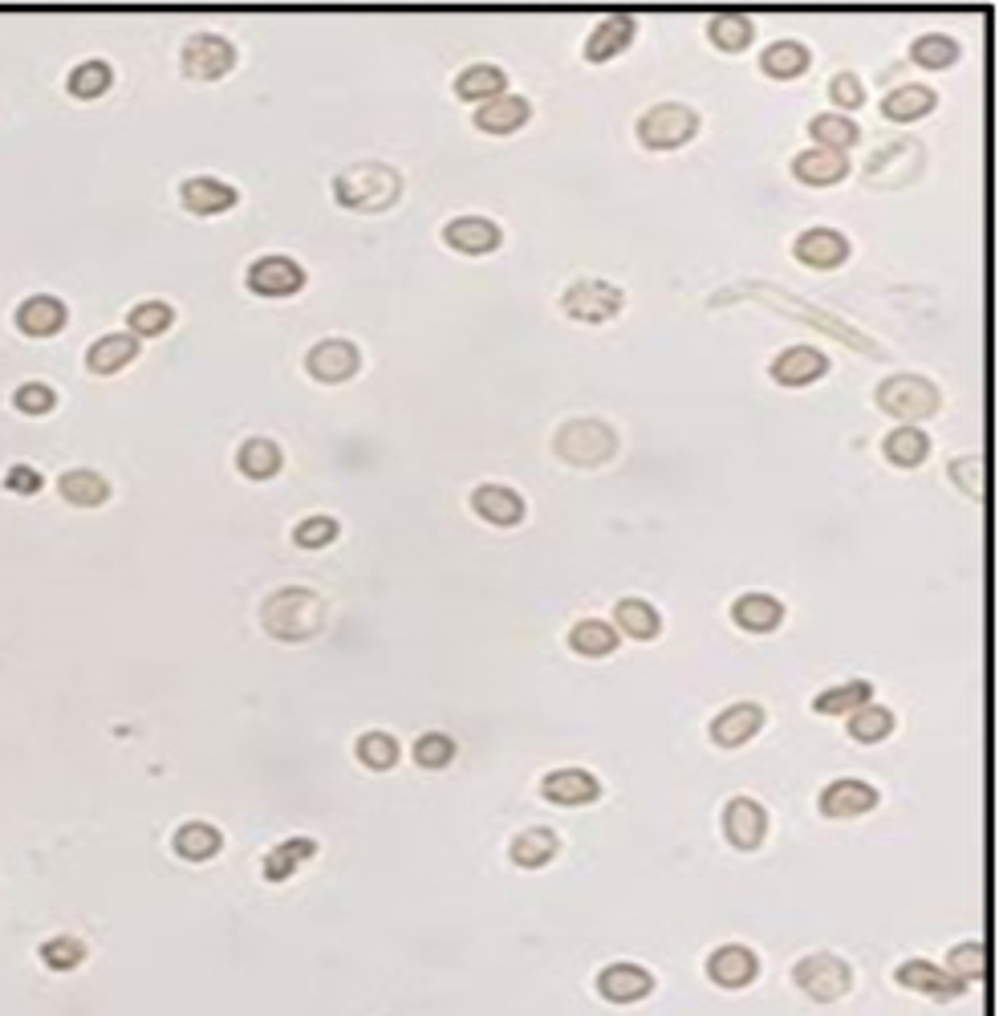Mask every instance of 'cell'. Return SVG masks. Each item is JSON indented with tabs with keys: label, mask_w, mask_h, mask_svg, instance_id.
<instances>
[{
	"label": "cell",
	"mask_w": 999,
	"mask_h": 1016,
	"mask_svg": "<svg viewBox=\"0 0 999 1016\" xmlns=\"http://www.w3.org/2000/svg\"><path fill=\"white\" fill-rule=\"evenodd\" d=\"M260 622L272 638H284V643H301V638H313L326 622V602H321L313 590H301V586H289V590L269 594V602L260 606Z\"/></svg>",
	"instance_id": "cell-1"
},
{
	"label": "cell",
	"mask_w": 999,
	"mask_h": 1016,
	"mask_svg": "<svg viewBox=\"0 0 999 1016\" xmlns=\"http://www.w3.org/2000/svg\"><path fill=\"white\" fill-rule=\"evenodd\" d=\"M399 191H402L399 171H390L387 163H353L333 179L338 203L341 208H353V212H382V208H390V203L399 200Z\"/></svg>",
	"instance_id": "cell-2"
},
{
	"label": "cell",
	"mask_w": 999,
	"mask_h": 1016,
	"mask_svg": "<svg viewBox=\"0 0 999 1016\" xmlns=\"http://www.w3.org/2000/svg\"><path fill=\"white\" fill-rule=\"evenodd\" d=\"M613 444H618V439H613L610 424H601V419H573V424H565L553 439L557 456H561L565 464H577V468H598V464H606L613 456Z\"/></svg>",
	"instance_id": "cell-3"
},
{
	"label": "cell",
	"mask_w": 999,
	"mask_h": 1016,
	"mask_svg": "<svg viewBox=\"0 0 999 1016\" xmlns=\"http://www.w3.org/2000/svg\"><path fill=\"white\" fill-rule=\"evenodd\" d=\"M695 130H699V114L682 102H659L638 119V139L647 142L650 151L682 147L687 139H695Z\"/></svg>",
	"instance_id": "cell-4"
},
{
	"label": "cell",
	"mask_w": 999,
	"mask_h": 1016,
	"mask_svg": "<svg viewBox=\"0 0 999 1016\" xmlns=\"http://www.w3.org/2000/svg\"><path fill=\"white\" fill-rule=\"evenodd\" d=\"M878 402H882V411L898 415V419H927L939 411V390L918 375H890L878 387Z\"/></svg>",
	"instance_id": "cell-5"
},
{
	"label": "cell",
	"mask_w": 999,
	"mask_h": 1016,
	"mask_svg": "<svg viewBox=\"0 0 999 1016\" xmlns=\"http://www.w3.org/2000/svg\"><path fill=\"white\" fill-rule=\"evenodd\" d=\"M792 976H797L800 988H805L812 1000H821V1005H829V1000H837V996H846L849 984H853L846 959L829 956V952H812V956H805Z\"/></svg>",
	"instance_id": "cell-6"
},
{
	"label": "cell",
	"mask_w": 999,
	"mask_h": 1016,
	"mask_svg": "<svg viewBox=\"0 0 999 1016\" xmlns=\"http://www.w3.org/2000/svg\"><path fill=\"white\" fill-rule=\"evenodd\" d=\"M618 309H622V289L610 281L589 277V281H577L565 289V313L577 321H606Z\"/></svg>",
	"instance_id": "cell-7"
},
{
	"label": "cell",
	"mask_w": 999,
	"mask_h": 1016,
	"mask_svg": "<svg viewBox=\"0 0 999 1016\" xmlns=\"http://www.w3.org/2000/svg\"><path fill=\"white\" fill-rule=\"evenodd\" d=\"M236 66V49L232 41H223L216 33H196L183 46V73L191 78H203V82H216Z\"/></svg>",
	"instance_id": "cell-8"
},
{
	"label": "cell",
	"mask_w": 999,
	"mask_h": 1016,
	"mask_svg": "<svg viewBox=\"0 0 999 1016\" xmlns=\"http://www.w3.org/2000/svg\"><path fill=\"white\" fill-rule=\"evenodd\" d=\"M306 285V269L289 257H260L248 269V289L260 297H289Z\"/></svg>",
	"instance_id": "cell-9"
},
{
	"label": "cell",
	"mask_w": 999,
	"mask_h": 1016,
	"mask_svg": "<svg viewBox=\"0 0 999 1016\" xmlns=\"http://www.w3.org/2000/svg\"><path fill=\"white\" fill-rule=\"evenodd\" d=\"M723 834L736 850H756L768 834V814L760 809V801L736 797V801L723 805Z\"/></svg>",
	"instance_id": "cell-10"
},
{
	"label": "cell",
	"mask_w": 999,
	"mask_h": 1016,
	"mask_svg": "<svg viewBox=\"0 0 999 1016\" xmlns=\"http://www.w3.org/2000/svg\"><path fill=\"white\" fill-rule=\"evenodd\" d=\"M873 805H878V789H873L870 780H833L829 789H821V801H817V809H821L825 817H861L870 814Z\"/></svg>",
	"instance_id": "cell-11"
},
{
	"label": "cell",
	"mask_w": 999,
	"mask_h": 1016,
	"mask_svg": "<svg viewBox=\"0 0 999 1016\" xmlns=\"http://www.w3.org/2000/svg\"><path fill=\"white\" fill-rule=\"evenodd\" d=\"M898 984L910 988V993H922V996H935V1000H955V996L967 993L963 980H955L951 972L935 968L927 959H906L898 968Z\"/></svg>",
	"instance_id": "cell-12"
},
{
	"label": "cell",
	"mask_w": 999,
	"mask_h": 1016,
	"mask_svg": "<svg viewBox=\"0 0 999 1016\" xmlns=\"http://www.w3.org/2000/svg\"><path fill=\"white\" fill-rule=\"evenodd\" d=\"M760 728H765V708H760V704H736V708L719 711L716 720H711V740H716L719 748H740V745H748Z\"/></svg>",
	"instance_id": "cell-13"
},
{
	"label": "cell",
	"mask_w": 999,
	"mask_h": 1016,
	"mask_svg": "<svg viewBox=\"0 0 999 1016\" xmlns=\"http://www.w3.org/2000/svg\"><path fill=\"white\" fill-rule=\"evenodd\" d=\"M306 367L321 382H346L358 370V350L346 338H326V342H318L309 350Z\"/></svg>",
	"instance_id": "cell-14"
},
{
	"label": "cell",
	"mask_w": 999,
	"mask_h": 1016,
	"mask_svg": "<svg viewBox=\"0 0 999 1016\" xmlns=\"http://www.w3.org/2000/svg\"><path fill=\"white\" fill-rule=\"evenodd\" d=\"M825 370H829V358L817 346H788L785 355H777V362H772V379L780 387H805V382L821 379Z\"/></svg>",
	"instance_id": "cell-15"
},
{
	"label": "cell",
	"mask_w": 999,
	"mask_h": 1016,
	"mask_svg": "<svg viewBox=\"0 0 999 1016\" xmlns=\"http://www.w3.org/2000/svg\"><path fill=\"white\" fill-rule=\"evenodd\" d=\"M541 793L557 805H589L601 797V785L586 768H557L541 780Z\"/></svg>",
	"instance_id": "cell-16"
},
{
	"label": "cell",
	"mask_w": 999,
	"mask_h": 1016,
	"mask_svg": "<svg viewBox=\"0 0 999 1016\" xmlns=\"http://www.w3.org/2000/svg\"><path fill=\"white\" fill-rule=\"evenodd\" d=\"M756 972H760V964H756L752 952L740 944L719 947V952H711V959H707V976H711L719 988H748V984L756 980Z\"/></svg>",
	"instance_id": "cell-17"
},
{
	"label": "cell",
	"mask_w": 999,
	"mask_h": 1016,
	"mask_svg": "<svg viewBox=\"0 0 999 1016\" xmlns=\"http://www.w3.org/2000/svg\"><path fill=\"white\" fill-rule=\"evenodd\" d=\"M598 988L606 1000H613V1005H635V1000L650 996L655 980H650V972L638 968V964H610V968L598 976Z\"/></svg>",
	"instance_id": "cell-18"
},
{
	"label": "cell",
	"mask_w": 999,
	"mask_h": 1016,
	"mask_svg": "<svg viewBox=\"0 0 999 1016\" xmlns=\"http://www.w3.org/2000/svg\"><path fill=\"white\" fill-rule=\"evenodd\" d=\"M849 257V240L837 228H809L797 240V260H805L809 269H833Z\"/></svg>",
	"instance_id": "cell-19"
},
{
	"label": "cell",
	"mask_w": 999,
	"mask_h": 1016,
	"mask_svg": "<svg viewBox=\"0 0 999 1016\" xmlns=\"http://www.w3.org/2000/svg\"><path fill=\"white\" fill-rule=\"evenodd\" d=\"M635 29H638V21L630 17V12H610L606 21L589 33V41H586V58L589 61H610V58H618L630 41H635Z\"/></svg>",
	"instance_id": "cell-20"
},
{
	"label": "cell",
	"mask_w": 999,
	"mask_h": 1016,
	"mask_svg": "<svg viewBox=\"0 0 999 1016\" xmlns=\"http://www.w3.org/2000/svg\"><path fill=\"white\" fill-rule=\"evenodd\" d=\"M443 240L451 249L476 257V252L500 249V228H496L492 220H483V216H459V220H451V225L443 228Z\"/></svg>",
	"instance_id": "cell-21"
},
{
	"label": "cell",
	"mask_w": 999,
	"mask_h": 1016,
	"mask_svg": "<svg viewBox=\"0 0 999 1016\" xmlns=\"http://www.w3.org/2000/svg\"><path fill=\"white\" fill-rule=\"evenodd\" d=\"M179 196H183V203H188L196 216H216V212H228L236 203V188L232 183H223V179L216 176H191L183 188H179Z\"/></svg>",
	"instance_id": "cell-22"
},
{
	"label": "cell",
	"mask_w": 999,
	"mask_h": 1016,
	"mask_svg": "<svg viewBox=\"0 0 999 1016\" xmlns=\"http://www.w3.org/2000/svg\"><path fill=\"white\" fill-rule=\"evenodd\" d=\"M792 171H797V179H805V183L825 188V183H837V179L849 176V159H846V151H833V147H812V151H800L797 159H792Z\"/></svg>",
	"instance_id": "cell-23"
},
{
	"label": "cell",
	"mask_w": 999,
	"mask_h": 1016,
	"mask_svg": "<svg viewBox=\"0 0 999 1016\" xmlns=\"http://www.w3.org/2000/svg\"><path fill=\"white\" fill-rule=\"evenodd\" d=\"M529 114H532L529 98L500 94V98H492V102H483V107L476 110V127L488 130V135H508V130L525 127V122H529Z\"/></svg>",
	"instance_id": "cell-24"
},
{
	"label": "cell",
	"mask_w": 999,
	"mask_h": 1016,
	"mask_svg": "<svg viewBox=\"0 0 999 1016\" xmlns=\"http://www.w3.org/2000/svg\"><path fill=\"white\" fill-rule=\"evenodd\" d=\"M17 326H21L24 333H37V338H46V333H58L61 326H66V306H61L58 297H49V293L24 297L21 309H17Z\"/></svg>",
	"instance_id": "cell-25"
},
{
	"label": "cell",
	"mask_w": 999,
	"mask_h": 1016,
	"mask_svg": "<svg viewBox=\"0 0 999 1016\" xmlns=\"http://www.w3.org/2000/svg\"><path fill=\"white\" fill-rule=\"evenodd\" d=\"M471 508H476L483 520H492V525H517V520L525 517V500H520L517 492H512V488H505V485L476 488Z\"/></svg>",
	"instance_id": "cell-26"
},
{
	"label": "cell",
	"mask_w": 999,
	"mask_h": 1016,
	"mask_svg": "<svg viewBox=\"0 0 999 1016\" xmlns=\"http://www.w3.org/2000/svg\"><path fill=\"white\" fill-rule=\"evenodd\" d=\"M731 615H736V622H740L743 630H752V635H768V630L780 627L785 606H780L772 594H743L740 602L731 606Z\"/></svg>",
	"instance_id": "cell-27"
},
{
	"label": "cell",
	"mask_w": 999,
	"mask_h": 1016,
	"mask_svg": "<svg viewBox=\"0 0 999 1016\" xmlns=\"http://www.w3.org/2000/svg\"><path fill=\"white\" fill-rule=\"evenodd\" d=\"M508 86V73L500 70V66H468V70L456 78V94L463 98V102H492V98L505 94Z\"/></svg>",
	"instance_id": "cell-28"
},
{
	"label": "cell",
	"mask_w": 999,
	"mask_h": 1016,
	"mask_svg": "<svg viewBox=\"0 0 999 1016\" xmlns=\"http://www.w3.org/2000/svg\"><path fill=\"white\" fill-rule=\"evenodd\" d=\"M134 355H139V338H134V333H107V338H98V342L90 346L86 362H90L94 375H114V370L127 367Z\"/></svg>",
	"instance_id": "cell-29"
},
{
	"label": "cell",
	"mask_w": 999,
	"mask_h": 1016,
	"mask_svg": "<svg viewBox=\"0 0 999 1016\" xmlns=\"http://www.w3.org/2000/svg\"><path fill=\"white\" fill-rule=\"evenodd\" d=\"M553 854H557V834H553V829L532 826V829H525V834H517V838H512V850H508V858H512L517 866H525V870H537V866L553 863Z\"/></svg>",
	"instance_id": "cell-30"
},
{
	"label": "cell",
	"mask_w": 999,
	"mask_h": 1016,
	"mask_svg": "<svg viewBox=\"0 0 999 1016\" xmlns=\"http://www.w3.org/2000/svg\"><path fill=\"white\" fill-rule=\"evenodd\" d=\"M873 696V687L866 679H853V684H841V687H829L821 696L812 699V711L821 716H853L858 708H866Z\"/></svg>",
	"instance_id": "cell-31"
},
{
	"label": "cell",
	"mask_w": 999,
	"mask_h": 1016,
	"mask_svg": "<svg viewBox=\"0 0 999 1016\" xmlns=\"http://www.w3.org/2000/svg\"><path fill=\"white\" fill-rule=\"evenodd\" d=\"M886 119L893 122H915L922 119V114H930L935 110V90L930 86H898L893 94H886Z\"/></svg>",
	"instance_id": "cell-32"
},
{
	"label": "cell",
	"mask_w": 999,
	"mask_h": 1016,
	"mask_svg": "<svg viewBox=\"0 0 999 1016\" xmlns=\"http://www.w3.org/2000/svg\"><path fill=\"white\" fill-rule=\"evenodd\" d=\"M58 488H61V497L70 500V505H102V500L110 497V485H107V476L102 472H94V468H73V472H66L58 480Z\"/></svg>",
	"instance_id": "cell-33"
},
{
	"label": "cell",
	"mask_w": 999,
	"mask_h": 1016,
	"mask_svg": "<svg viewBox=\"0 0 999 1016\" xmlns=\"http://www.w3.org/2000/svg\"><path fill=\"white\" fill-rule=\"evenodd\" d=\"M707 33H711V41H716L719 49H728V53H740V49L752 46V33L756 24L748 12H716L711 17V24H707Z\"/></svg>",
	"instance_id": "cell-34"
},
{
	"label": "cell",
	"mask_w": 999,
	"mask_h": 1016,
	"mask_svg": "<svg viewBox=\"0 0 999 1016\" xmlns=\"http://www.w3.org/2000/svg\"><path fill=\"white\" fill-rule=\"evenodd\" d=\"M220 829L208 826V821H188V826L176 834V854L188 858V863H208L220 854Z\"/></svg>",
	"instance_id": "cell-35"
},
{
	"label": "cell",
	"mask_w": 999,
	"mask_h": 1016,
	"mask_svg": "<svg viewBox=\"0 0 999 1016\" xmlns=\"http://www.w3.org/2000/svg\"><path fill=\"white\" fill-rule=\"evenodd\" d=\"M313 854H318V841H313V838H289V841H281V846H277V850L264 858V878H269V883H284V878L293 875L301 863H309Z\"/></svg>",
	"instance_id": "cell-36"
},
{
	"label": "cell",
	"mask_w": 999,
	"mask_h": 1016,
	"mask_svg": "<svg viewBox=\"0 0 999 1016\" xmlns=\"http://www.w3.org/2000/svg\"><path fill=\"white\" fill-rule=\"evenodd\" d=\"M613 627H622L630 638H655L659 635V610L647 602V598H622L618 610H613Z\"/></svg>",
	"instance_id": "cell-37"
},
{
	"label": "cell",
	"mask_w": 999,
	"mask_h": 1016,
	"mask_svg": "<svg viewBox=\"0 0 999 1016\" xmlns=\"http://www.w3.org/2000/svg\"><path fill=\"white\" fill-rule=\"evenodd\" d=\"M236 464H240V472L252 476V480H269V476L281 472V448H277L272 439L257 436V439H248L244 448H240Z\"/></svg>",
	"instance_id": "cell-38"
},
{
	"label": "cell",
	"mask_w": 999,
	"mask_h": 1016,
	"mask_svg": "<svg viewBox=\"0 0 999 1016\" xmlns=\"http://www.w3.org/2000/svg\"><path fill=\"white\" fill-rule=\"evenodd\" d=\"M886 460L898 464V468H915V464L927 460L930 451V439L927 431H918V427H898V431H890L886 436Z\"/></svg>",
	"instance_id": "cell-39"
},
{
	"label": "cell",
	"mask_w": 999,
	"mask_h": 1016,
	"mask_svg": "<svg viewBox=\"0 0 999 1016\" xmlns=\"http://www.w3.org/2000/svg\"><path fill=\"white\" fill-rule=\"evenodd\" d=\"M569 643H573L577 655H589V659H598V655H610V650L618 647V627L601 622V618H586V622H577V627H573Z\"/></svg>",
	"instance_id": "cell-40"
},
{
	"label": "cell",
	"mask_w": 999,
	"mask_h": 1016,
	"mask_svg": "<svg viewBox=\"0 0 999 1016\" xmlns=\"http://www.w3.org/2000/svg\"><path fill=\"white\" fill-rule=\"evenodd\" d=\"M760 66H765L768 78H797V73H805V66H809V49L800 46V41H777V46L765 49V58H760Z\"/></svg>",
	"instance_id": "cell-41"
},
{
	"label": "cell",
	"mask_w": 999,
	"mask_h": 1016,
	"mask_svg": "<svg viewBox=\"0 0 999 1016\" xmlns=\"http://www.w3.org/2000/svg\"><path fill=\"white\" fill-rule=\"evenodd\" d=\"M893 733V711L890 708H878V704H866L849 716V736L861 740V745H878L886 736Z\"/></svg>",
	"instance_id": "cell-42"
},
{
	"label": "cell",
	"mask_w": 999,
	"mask_h": 1016,
	"mask_svg": "<svg viewBox=\"0 0 999 1016\" xmlns=\"http://www.w3.org/2000/svg\"><path fill=\"white\" fill-rule=\"evenodd\" d=\"M809 135L817 139V147H833V151H846L849 142L861 139L858 122L846 119V114H817L809 122Z\"/></svg>",
	"instance_id": "cell-43"
},
{
	"label": "cell",
	"mask_w": 999,
	"mask_h": 1016,
	"mask_svg": "<svg viewBox=\"0 0 999 1016\" xmlns=\"http://www.w3.org/2000/svg\"><path fill=\"white\" fill-rule=\"evenodd\" d=\"M910 58H915L918 66H927V70H947V66L959 61V41L947 33H927L910 46Z\"/></svg>",
	"instance_id": "cell-44"
},
{
	"label": "cell",
	"mask_w": 999,
	"mask_h": 1016,
	"mask_svg": "<svg viewBox=\"0 0 999 1016\" xmlns=\"http://www.w3.org/2000/svg\"><path fill=\"white\" fill-rule=\"evenodd\" d=\"M171 321H176V309L167 306V301H139V306L127 313V326L134 338H154V333H163Z\"/></svg>",
	"instance_id": "cell-45"
},
{
	"label": "cell",
	"mask_w": 999,
	"mask_h": 1016,
	"mask_svg": "<svg viewBox=\"0 0 999 1016\" xmlns=\"http://www.w3.org/2000/svg\"><path fill=\"white\" fill-rule=\"evenodd\" d=\"M110 82H114V70H110L107 61H82V66H73V73H70V90L78 98H98V94H107L110 90Z\"/></svg>",
	"instance_id": "cell-46"
},
{
	"label": "cell",
	"mask_w": 999,
	"mask_h": 1016,
	"mask_svg": "<svg viewBox=\"0 0 999 1016\" xmlns=\"http://www.w3.org/2000/svg\"><path fill=\"white\" fill-rule=\"evenodd\" d=\"M983 968H988V956H983V944H959V947H951V956H947V968L942 972H951L955 980H963V984H971V980H979L983 976Z\"/></svg>",
	"instance_id": "cell-47"
},
{
	"label": "cell",
	"mask_w": 999,
	"mask_h": 1016,
	"mask_svg": "<svg viewBox=\"0 0 999 1016\" xmlns=\"http://www.w3.org/2000/svg\"><path fill=\"white\" fill-rule=\"evenodd\" d=\"M358 760H362L366 768H390L394 760H399V740L390 733H366L362 740H358Z\"/></svg>",
	"instance_id": "cell-48"
},
{
	"label": "cell",
	"mask_w": 999,
	"mask_h": 1016,
	"mask_svg": "<svg viewBox=\"0 0 999 1016\" xmlns=\"http://www.w3.org/2000/svg\"><path fill=\"white\" fill-rule=\"evenodd\" d=\"M41 959H46L53 972H70L86 959V947L78 944L73 935H58V939H46V944H41Z\"/></svg>",
	"instance_id": "cell-49"
},
{
	"label": "cell",
	"mask_w": 999,
	"mask_h": 1016,
	"mask_svg": "<svg viewBox=\"0 0 999 1016\" xmlns=\"http://www.w3.org/2000/svg\"><path fill=\"white\" fill-rule=\"evenodd\" d=\"M333 537H338V520L333 517H306L293 529V541L301 545V549H321V545H330Z\"/></svg>",
	"instance_id": "cell-50"
},
{
	"label": "cell",
	"mask_w": 999,
	"mask_h": 1016,
	"mask_svg": "<svg viewBox=\"0 0 999 1016\" xmlns=\"http://www.w3.org/2000/svg\"><path fill=\"white\" fill-rule=\"evenodd\" d=\"M451 757H456V745H451L443 733H427V736H419V745H414V760L423 768H443V765H451Z\"/></svg>",
	"instance_id": "cell-51"
},
{
	"label": "cell",
	"mask_w": 999,
	"mask_h": 1016,
	"mask_svg": "<svg viewBox=\"0 0 999 1016\" xmlns=\"http://www.w3.org/2000/svg\"><path fill=\"white\" fill-rule=\"evenodd\" d=\"M12 402H17L24 415H46V411H53L58 395H53V387H46V382H21L17 395H12Z\"/></svg>",
	"instance_id": "cell-52"
},
{
	"label": "cell",
	"mask_w": 999,
	"mask_h": 1016,
	"mask_svg": "<svg viewBox=\"0 0 999 1016\" xmlns=\"http://www.w3.org/2000/svg\"><path fill=\"white\" fill-rule=\"evenodd\" d=\"M951 476L955 485L967 488V497H983V460L979 456H959V460L951 464Z\"/></svg>",
	"instance_id": "cell-53"
},
{
	"label": "cell",
	"mask_w": 999,
	"mask_h": 1016,
	"mask_svg": "<svg viewBox=\"0 0 999 1016\" xmlns=\"http://www.w3.org/2000/svg\"><path fill=\"white\" fill-rule=\"evenodd\" d=\"M829 94H833V107L853 110V107H861V102H866V86H861L858 73H837L833 86H829Z\"/></svg>",
	"instance_id": "cell-54"
},
{
	"label": "cell",
	"mask_w": 999,
	"mask_h": 1016,
	"mask_svg": "<svg viewBox=\"0 0 999 1016\" xmlns=\"http://www.w3.org/2000/svg\"><path fill=\"white\" fill-rule=\"evenodd\" d=\"M4 488L17 492V497H33L37 488H41V472L29 468V464H17V468H9V476H4Z\"/></svg>",
	"instance_id": "cell-55"
}]
</instances>
